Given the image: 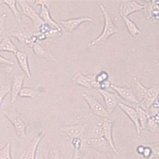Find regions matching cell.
<instances>
[{"label":"cell","mask_w":159,"mask_h":159,"mask_svg":"<svg viewBox=\"0 0 159 159\" xmlns=\"http://www.w3.org/2000/svg\"><path fill=\"white\" fill-rule=\"evenodd\" d=\"M144 150L142 155L145 159H150L152 156V150L150 144L144 145Z\"/></svg>","instance_id":"33"},{"label":"cell","mask_w":159,"mask_h":159,"mask_svg":"<svg viewBox=\"0 0 159 159\" xmlns=\"http://www.w3.org/2000/svg\"><path fill=\"white\" fill-rule=\"evenodd\" d=\"M91 22H93V19L91 17H80L68 20H62L60 21V24L67 32H72L82 23Z\"/></svg>","instance_id":"14"},{"label":"cell","mask_w":159,"mask_h":159,"mask_svg":"<svg viewBox=\"0 0 159 159\" xmlns=\"http://www.w3.org/2000/svg\"><path fill=\"white\" fill-rule=\"evenodd\" d=\"M52 1H35V6H41L39 16L43 23L48 25L52 28L61 29L58 24L51 17L50 12V8Z\"/></svg>","instance_id":"3"},{"label":"cell","mask_w":159,"mask_h":159,"mask_svg":"<svg viewBox=\"0 0 159 159\" xmlns=\"http://www.w3.org/2000/svg\"><path fill=\"white\" fill-rule=\"evenodd\" d=\"M144 17L146 19H152L153 22L159 23V2L158 1H147L144 8Z\"/></svg>","instance_id":"15"},{"label":"cell","mask_w":159,"mask_h":159,"mask_svg":"<svg viewBox=\"0 0 159 159\" xmlns=\"http://www.w3.org/2000/svg\"><path fill=\"white\" fill-rule=\"evenodd\" d=\"M122 19L126 28L131 36L135 38L141 33V30L139 29L137 25L131 20L129 17H122Z\"/></svg>","instance_id":"23"},{"label":"cell","mask_w":159,"mask_h":159,"mask_svg":"<svg viewBox=\"0 0 159 159\" xmlns=\"http://www.w3.org/2000/svg\"><path fill=\"white\" fill-rule=\"evenodd\" d=\"M145 4H141L137 1H123L119 7V14L122 17H128L129 15L144 10Z\"/></svg>","instance_id":"11"},{"label":"cell","mask_w":159,"mask_h":159,"mask_svg":"<svg viewBox=\"0 0 159 159\" xmlns=\"http://www.w3.org/2000/svg\"><path fill=\"white\" fill-rule=\"evenodd\" d=\"M70 144L73 151L80 152L82 146V139L80 138H73L70 140Z\"/></svg>","instance_id":"29"},{"label":"cell","mask_w":159,"mask_h":159,"mask_svg":"<svg viewBox=\"0 0 159 159\" xmlns=\"http://www.w3.org/2000/svg\"><path fill=\"white\" fill-rule=\"evenodd\" d=\"M31 48H32L34 53L39 57L43 58L46 60L57 61V60L53 56H52L50 53L47 52L43 49V47L40 44L36 43H34L32 46Z\"/></svg>","instance_id":"21"},{"label":"cell","mask_w":159,"mask_h":159,"mask_svg":"<svg viewBox=\"0 0 159 159\" xmlns=\"http://www.w3.org/2000/svg\"><path fill=\"white\" fill-rule=\"evenodd\" d=\"M94 134L95 137H103L102 121H99L96 124L94 128Z\"/></svg>","instance_id":"32"},{"label":"cell","mask_w":159,"mask_h":159,"mask_svg":"<svg viewBox=\"0 0 159 159\" xmlns=\"http://www.w3.org/2000/svg\"><path fill=\"white\" fill-rule=\"evenodd\" d=\"M87 126V124L85 123H79L73 125L63 126L60 128L59 130L71 139L73 138L82 139L85 137Z\"/></svg>","instance_id":"8"},{"label":"cell","mask_w":159,"mask_h":159,"mask_svg":"<svg viewBox=\"0 0 159 159\" xmlns=\"http://www.w3.org/2000/svg\"><path fill=\"white\" fill-rule=\"evenodd\" d=\"M48 159H64L61 154L56 150L52 149L48 154Z\"/></svg>","instance_id":"34"},{"label":"cell","mask_w":159,"mask_h":159,"mask_svg":"<svg viewBox=\"0 0 159 159\" xmlns=\"http://www.w3.org/2000/svg\"><path fill=\"white\" fill-rule=\"evenodd\" d=\"M110 88H112L116 94L120 98H123V100L129 101L131 103L135 104L136 105L139 104V101L137 97L135 94L134 91L132 88H127V87H119L115 84H111Z\"/></svg>","instance_id":"12"},{"label":"cell","mask_w":159,"mask_h":159,"mask_svg":"<svg viewBox=\"0 0 159 159\" xmlns=\"http://www.w3.org/2000/svg\"><path fill=\"white\" fill-rule=\"evenodd\" d=\"M4 4H6L8 8L10 9L11 12L13 13V15L15 16V18L16 20L19 23L21 22L22 20V13L20 11H19L16 6V1H3Z\"/></svg>","instance_id":"25"},{"label":"cell","mask_w":159,"mask_h":159,"mask_svg":"<svg viewBox=\"0 0 159 159\" xmlns=\"http://www.w3.org/2000/svg\"><path fill=\"white\" fill-rule=\"evenodd\" d=\"M118 106L132 121L135 128L137 134H140L141 130L140 129V125L138 119L137 113L135 108L120 102L119 103Z\"/></svg>","instance_id":"16"},{"label":"cell","mask_w":159,"mask_h":159,"mask_svg":"<svg viewBox=\"0 0 159 159\" xmlns=\"http://www.w3.org/2000/svg\"><path fill=\"white\" fill-rule=\"evenodd\" d=\"M10 91H11L10 85H2L0 88V110H1V106L2 104L4 98L8 94L10 93Z\"/></svg>","instance_id":"31"},{"label":"cell","mask_w":159,"mask_h":159,"mask_svg":"<svg viewBox=\"0 0 159 159\" xmlns=\"http://www.w3.org/2000/svg\"><path fill=\"white\" fill-rule=\"evenodd\" d=\"M80 152H75V151H73L72 159H80Z\"/></svg>","instance_id":"39"},{"label":"cell","mask_w":159,"mask_h":159,"mask_svg":"<svg viewBox=\"0 0 159 159\" xmlns=\"http://www.w3.org/2000/svg\"><path fill=\"white\" fill-rule=\"evenodd\" d=\"M16 58L17 60L18 64L21 68L23 72L28 77H31V73L29 68L28 57L26 54L19 50L15 54Z\"/></svg>","instance_id":"18"},{"label":"cell","mask_w":159,"mask_h":159,"mask_svg":"<svg viewBox=\"0 0 159 159\" xmlns=\"http://www.w3.org/2000/svg\"><path fill=\"white\" fill-rule=\"evenodd\" d=\"M109 75L106 71H101L95 75V80L99 85L106 81L109 80Z\"/></svg>","instance_id":"30"},{"label":"cell","mask_w":159,"mask_h":159,"mask_svg":"<svg viewBox=\"0 0 159 159\" xmlns=\"http://www.w3.org/2000/svg\"><path fill=\"white\" fill-rule=\"evenodd\" d=\"M110 85H111V83L109 82V80L104 82L100 84V89L107 90V89L110 88Z\"/></svg>","instance_id":"37"},{"label":"cell","mask_w":159,"mask_h":159,"mask_svg":"<svg viewBox=\"0 0 159 159\" xmlns=\"http://www.w3.org/2000/svg\"><path fill=\"white\" fill-rule=\"evenodd\" d=\"M113 121L109 118L102 120V128L103 132V138L105 139L107 144H109L112 151L116 154H119V151L115 144L113 138Z\"/></svg>","instance_id":"9"},{"label":"cell","mask_w":159,"mask_h":159,"mask_svg":"<svg viewBox=\"0 0 159 159\" xmlns=\"http://www.w3.org/2000/svg\"><path fill=\"white\" fill-rule=\"evenodd\" d=\"M45 159V158H44L42 152L38 151L37 154H36V159Z\"/></svg>","instance_id":"40"},{"label":"cell","mask_w":159,"mask_h":159,"mask_svg":"<svg viewBox=\"0 0 159 159\" xmlns=\"http://www.w3.org/2000/svg\"><path fill=\"white\" fill-rule=\"evenodd\" d=\"M17 2L19 3L20 6L22 13L29 17L33 23L35 28L38 30L40 26L44 23L36 10L25 1H20Z\"/></svg>","instance_id":"5"},{"label":"cell","mask_w":159,"mask_h":159,"mask_svg":"<svg viewBox=\"0 0 159 159\" xmlns=\"http://www.w3.org/2000/svg\"><path fill=\"white\" fill-rule=\"evenodd\" d=\"M7 15L6 14H3V15L0 16V34L1 33L2 29L4 28V25L5 24V20L6 19Z\"/></svg>","instance_id":"35"},{"label":"cell","mask_w":159,"mask_h":159,"mask_svg":"<svg viewBox=\"0 0 159 159\" xmlns=\"http://www.w3.org/2000/svg\"><path fill=\"white\" fill-rule=\"evenodd\" d=\"M159 93V87L158 85L147 88L144 99L139 102L138 105L142 108L147 110L156 100L158 98Z\"/></svg>","instance_id":"13"},{"label":"cell","mask_w":159,"mask_h":159,"mask_svg":"<svg viewBox=\"0 0 159 159\" xmlns=\"http://www.w3.org/2000/svg\"><path fill=\"white\" fill-rule=\"evenodd\" d=\"M0 63L4 64V65H13L14 64V63L12 61L8 60L7 58L3 57L1 55H0Z\"/></svg>","instance_id":"36"},{"label":"cell","mask_w":159,"mask_h":159,"mask_svg":"<svg viewBox=\"0 0 159 159\" xmlns=\"http://www.w3.org/2000/svg\"><path fill=\"white\" fill-rule=\"evenodd\" d=\"M134 108L137 113L138 119L140 125L141 130H144L146 129L147 120L150 117V115L146 110L142 108L139 105H136Z\"/></svg>","instance_id":"20"},{"label":"cell","mask_w":159,"mask_h":159,"mask_svg":"<svg viewBox=\"0 0 159 159\" xmlns=\"http://www.w3.org/2000/svg\"><path fill=\"white\" fill-rule=\"evenodd\" d=\"M73 83L80 87L88 89H99L100 85L95 80V74L84 75L80 72L76 73L72 78Z\"/></svg>","instance_id":"4"},{"label":"cell","mask_w":159,"mask_h":159,"mask_svg":"<svg viewBox=\"0 0 159 159\" xmlns=\"http://www.w3.org/2000/svg\"><path fill=\"white\" fill-rule=\"evenodd\" d=\"M0 159H13L11 153L10 143H7L0 149Z\"/></svg>","instance_id":"28"},{"label":"cell","mask_w":159,"mask_h":159,"mask_svg":"<svg viewBox=\"0 0 159 159\" xmlns=\"http://www.w3.org/2000/svg\"><path fill=\"white\" fill-rule=\"evenodd\" d=\"M144 145L141 144L138 145L137 148V152L138 153H139V154H142L144 150Z\"/></svg>","instance_id":"38"},{"label":"cell","mask_w":159,"mask_h":159,"mask_svg":"<svg viewBox=\"0 0 159 159\" xmlns=\"http://www.w3.org/2000/svg\"><path fill=\"white\" fill-rule=\"evenodd\" d=\"M81 97L87 102L89 108L95 115L103 119L109 118L110 115L107 111L105 107L103 106L100 102L97 101L93 97L87 93H82Z\"/></svg>","instance_id":"6"},{"label":"cell","mask_w":159,"mask_h":159,"mask_svg":"<svg viewBox=\"0 0 159 159\" xmlns=\"http://www.w3.org/2000/svg\"><path fill=\"white\" fill-rule=\"evenodd\" d=\"M1 113L6 116L12 123L17 136L20 138H25L26 135V121L25 116L18 112L16 109L11 107L2 110Z\"/></svg>","instance_id":"2"},{"label":"cell","mask_w":159,"mask_h":159,"mask_svg":"<svg viewBox=\"0 0 159 159\" xmlns=\"http://www.w3.org/2000/svg\"><path fill=\"white\" fill-rule=\"evenodd\" d=\"M45 135V132L42 130L36 137L34 138L22 153L21 159H36L38 147Z\"/></svg>","instance_id":"10"},{"label":"cell","mask_w":159,"mask_h":159,"mask_svg":"<svg viewBox=\"0 0 159 159\" xmlns=\"http://www.w3.org/2000/svg\"><path fill=\"white\" fill-rule=\"evenodd\" d=\"M19 96H20L21 98H35L36 97V90L31 88L23 87Z\"/></svg>","instance_id":"26"},{"label":"cell","mask_w":159,"mask_h":159,"mask_svg":"<svg viewBox=\"0 0 159 159\" xmlns=\"http://www.w3.org/2000/svg\"><path fill=\"white\" fill-rule=\"evenodd\" d=\"M90 159H95V158H93V157H92V158H90Z\"/></svg>","instance_id":"41"},{"label":"cell","mask_w":159,"mask_h":159,"mask_svg":"<svg viewBox=\"0 0 159 159\" xmlns=\"http://www.w3.org/2000/svg\"><path fill=\"white\" fill-rule=\"evenodd\" d=\"M159 114L150 116L147 120L146 129H148L153 133H157L159 130Z\"/></svg>","instance_id":"24"},{"label":"cell","mask_w":159,"mask_h":159,"mask_svg":"<svg viewBox=\"0 0 159 159\" xmlns=\"http://www.w3.org/2000/svg\"><path fill=\"white\" fill-rule=\"evenodd\" d=\"M97 91L103 98L105 108L110 115L115 111L116 107L120 102V98L117 94L109 92L107 90L99 89Z\"/></svg>","instance_id":"7"},{"label":"cell","mask_w":159,"mask_h":159,"mask_svg":"<svg viewBox=\"0 0 159 159\" xmlns=\"http://www.w3.org/2000/svg\"><path fill=\"white\" fill-rule=\"evenodd\" d=\"M25 75H20L15 78L11 86V102L14 103L19 95V93L23 88Z\"/></svg>","instance_id":"17"},{"label":"cell","mask_w":159,"mask_h":159,"mask_svg":"<svg viewBox=\"0 0 159 159\" xmlns=\"http://www.w3.org/2000/svg\"><path fill=\"white\" fill-rule=\"evenodd\" d=\"M0 51L10 52L15 54L19 50L10 38L8 36H5L0 42Z\"/></svg>","instance_id":"22"},{"label":"cell","mask_w":159,"mask_h":159,"mask_svg":"<svg viewBox=\"0 0 159 159\" xmlns=\"http://www.w3.org/2000/svg\"><path fill=\"white\" fill-rule=\"evenodd\" d=\"M100 9L104 16V25L102 32L100 35L97 37L93 41L89 43V46L93 47L100 43H104L109 39L110 36L117 34L119 32V29L115 25V23L113 22L112 18L107 10V9L104 5L100 6Z\"/></svg>","instance_id":"1"},{"label":"cell","mask_w":159,"mask_h":159,"mask_svg":"<svg viewBox=\"0 0 159 159\" xmlns=\"http://www.w3.org/2000/svg\"><path fill=\"white\" fill-rule=\"evenodd\" d=\"M133 91L137 97L139 102L142 101L146 94L147 88L139 81L137 77H134L133 80Z\"/></svg>","instance_id":"19"},{"label":"cell","mask_w":159,"mask_h":159,"mask_svg":"<svg viewBox=\"0 0 159 159\" xmlns=\"http://www.w3.org/2000/svg\"><path fill=\"white\" fill-rule=\"evenodd\" d=\"M107 144V142L103 137L92 138L87 141V145L90 147H103Z\"/></svg>","instance_id":"27"}]
</instances>
